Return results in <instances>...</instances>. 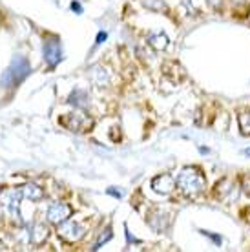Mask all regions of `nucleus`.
I'll use <instances>...</instances> for the list:
<instances>
[{
	"instance_id": "obj_1",
	"label": "nucleus",
	"mask_w": 250,
	"mask_h": 252,
	"mask_svg": "<svg viewBox=\"0 0 250 252\" xmlns=\"http://www.w3.org/2000/svg\"><path fill=\"white\" fill-rule=\"evenodd\" d=\"M175 185L179 187L183 194L188 197H195L207 189V177L203 176V172L195 166H187L179 172V176L175 179Z\"/></svg>"
},
{
	"instance_id": "obj_2",
	"label": "nucleus",
	"mask_w": 250,
	"mask_h": 252,
	"mask_svg": "<svg viewBox=\"0 0 250 252\" xmlns=\"http://www.w3.org/2000/svg\"><path fill=\"white\" fill-rule=\"evenodd\" d=\"M30 73H31V66L28 63V59L22 57V55H17L11 61V64L7 66L6 71H4V75H2V86L4 88H15Z\"/></svg>"
},
{
	"instance_id": "obj_3",
	"label": "nucleus",
	"mask_w": 250,
	"mask_h": 252,
	"mask_svg": "<svg viewBox=\"0 0 250 252\" xmlns=\"http://www.w3.org/2000/svg\"><path fill=\"white\" fill-rule=\"evenodd\" d=\"M61 125L71 132H86L94 126V119L84 112H73V114L64 115L61 119Z\"/></svg>"
},
{
	"instance_id": "obj_4",
	"label": "nucleus",
	"mask_w": 250,
	"mask_h": 252,
	"mask_svg": "<svg viewBox=\"0 0 250 252\" xmlns=\"http://www.w3.org/2000/svg\"><path fill=\"white\" fill-rule=\"evenodd\" d=\"M84 234H86V227L79 223V221H71V220H66L64 223L59 225V238H62L64 241H68V243H77V241H81L84 238Z\"/></svg>"
},
{
	"instance_id": "obj_5",
	"label": "nucleus",
	"mask_w": 250,
	"mask_h": 252,
	"mask_svg": "<svg viewBox=\"0 0 250 252\" xmlns=\"http://www.w3.org/2000/svg\"><path fill=\"white\" fill-rule=\"evenodd\" d=\"M22 199H24V195H22V190L20 189H6L0 192V201H2V205L11 212V216L19 221V223H22L20 214H19V207Z\"/></svg>"
},
{
	"instance_id": "obj_6",
	"label": "nucleus",
	"mask_w": 250,
	"mask_h": 252,
	"mask_svg": "<svg viewBox=\"0 0 250 252\" xmlns=\"http://www.w3.org/2000/svg\"><path fill=\"white\" fill-rule=\"evenodd\" d=\"M71 214H73V208L69 207L68 203H62V201L51 203L50 207H48V210H46L48 221L53 223V225H57V227H59L61 223H64L66 220H69Z\"/></svg>"
},
{
	"instance_id": "obj_7",
	"label": "nucleus",
	"mask_w": 250,
	"mask_h": 252,
	"mask_svg": "<svg viewBox=\"0 0 250 252\" xmlns=\"http://www.w3.org/2000/svg\"><path fill=\"white\" fill-rule=\"evenodd\" d=\"M44 61L50 68H55L57 64L62 61V50H61V42L57 38L44 40Z\"/></svg>"
},
{
	"instance_id": "obj_8",
	"label": "nucleus",
	"mask_w": 250,
	"mask_h": 252,
	"mask_svg": "<svg viewBox=\"0 0 250 252\" xmlns=\"http://www.w3.org/2000/svg\"><path fill=\"white\" fill-rule=\"evenodd\" d=\"M152 189L156 190L157 194L166 195L175 189V179L172 176H168V174L157 176V177H154V181H152Z\"/></svg>"
},
{
	"instance_id": "obj_9",
	"label": "nucleus",
	"mask_w": 250,
	"mask_h": 252,
	"mask_svg": "<svg viewBox=\"0 0 250 252\" xmlns=\"http://www.w3.org/2000/svg\"><path fill=\"white\" fill-rule=\"evenodd\" d=\"M48 227L42 225V223H35L30 228V240H31L33 245H42L44 241L48 240Z\"/></svg>"
},
{
	"instance_id": "obj_10",
	"label": "nucleus",
	"mask_w": 250,
	"mask_h": 252,
	"mask_svg": "<svg viewBox=\"0 0 250 252\" xmlns=\"http://www.w3.org/2000/svg\"><path fill=\"white\" fill-rule=\"evenodd\" d=\"M90 79L97 84V86H108L110 84V71L102 66H94L92 68V73H90Z\"/></svg>"
},
{
	"instance_id": "obj_11",
	"label": "nucleus",
	"mask_w": 250,
	"mask_h": 252,
	"mask_svg": "<svg viewBox=\"0 0 250 252\" xmlns=\"http://www.w3.org/2000/svg\"><path fill=\"white\" fill-rule=\"evenodd\" d=\"M22 190V195H24V199H30V201H38V199H42V189L35 183H26L24 187H20Z\"/></svg>"
},
{
	"instance_id": "obj_12",
	"label": "nucleus",
	"mask_w": 250,
	"mask_h": 252,
	"mask_svg": "<svg viewBox=\"0 0 250 252\" xmlns=\"http://www.w3.org/2000/svg\"><path fill=\"white\" fill-rule=\"evenodd\" d=\"M148 44L157 51H163L168 48V37L163 32H156L148 35Z\"/></svg>"
},
{
	"instance_id": "obj_13",
	"label": "nucleus",
	"mask_w": 250,
	"mask_h": 252,
	"mask_svg": "<svg viewBox=\"0 0 250 252\" xmlns=\"http://www.w3.org/2000/svg\"><path fill=\"white\" fill-rule=\"evenodd\" d=\"M69 104H73L77 110H84L88 106V94L84 90H75L69 95Z\"/></svg>"
},
{
	"instance_id": "obj_14",
	"label": "nucleus",
	"mask_w": 250,
	"mask_h": 252,
	"mask_svg": "<svg viewBox=\"0 0 250 252\" xmlns=\"http://www.w3.org/2000/svg\"><path fill=\"white\" fill-rule=\"evenodd\" d=\"M139 2L150 11H166V4L163 0H139Z\"/></svg>"
},
{
	"instance_id": "obj_15",
	"label": "nucleus",
	"mask_w": 250,
	"mask_h": 252,
	"mask_svg": "<svg viewBox=\"0 0 250 252\" xmlns=\"http://www.w3.org/2000/svg\"><path fill=\"white\" fill-rule=\"evenodd\" d=\"M238 121H239L241 133H243V135H249V133H250V114H249V112H243V114L238 117Z\"/></svg>"
},
{
	"instance_id": "obj_16",
	"label": "nucleus",
	"mask_w": 250,
	"mask_h": 252,
	"mask_svg": "<svg viewBox=\"0 0 250 252\" xmlns=\"http://www.w3.org/2000/svg\"><path fill=\"white\" fill-rule=\"evenodd\" d=\"M110 238H112V228L108 227L106 230H104V232H102V234L99 236V240H97V243H95L94 251H99L100 247H102V243H106V241L110 240Z\"/></svg>"
},
{
	"instance_id": "obj_17",
	"label": "nucleus",
	"mask_w": 250,
	"mask_h": 252,
	"mask_svg": "<svg viewBox=\"0 0 250 252\" xmlns=\"http://www.w3.org/2000/svg\"><path fill=\"white\" fill-rule=\"evenodd\" d=\"M241 189H243V192L247 195H250V176H247L245 177V181H243V187H241Z\"/></svg>"
},
{
	"instance_id": "obj_18",
	"label": "nucleus",
	"mask_w": 250,
	"mask_h": 252,
	"mask_svg": "<svg viewBox=\"0 0 250 252\" xmlns=\"http://www.w3.org/2000/svg\"><path fill=\"white\" fill-rule=\"evenodd\" d=\"M106 37H108V33H106V32H99V35H97V42H95V44H97V46L102 44V42L106 40Z\"/></svg>"
},
{
	"instance_id": "obj_19",
	"label": "nucleus",
	"mask_w": 250,
	"mask_h": 252,
	"mask_svg": "<svg viewBox=\"0 0 250 252\" xmlns=\"http://www.w3.org/2000/svg\"><path fill=\"white\" fill-rule=\"evenodd\" d=\"M71 9H73L77 15H81V13H82V6L79 4V2H71Z\"/></svg>"
},
{
	"instance_id": "obj_20",
	"label": "nucleus",
	"mask_w": 250,
	"mask_h": 252,
	"mask_svg": "<svg viewBox=\"0 0 250 252\" xmlns=\"http://www.w3.org/2000/svg\"><path fill=\"white\" fill-rule=\"evenodd\" d=\"M108 194L113 195V197H123V192H121V190H115L113 187L112 189H108Z\"/></svg>"
},
{
	"instance_id": "obj_21",
	"label": "nucleus",
	"mask_w": 250,
	"mask_h": 252,
	"mask_svg": "<svg viewBox=\"0 0 250 252\" xmlns=\"http://www.w3.org/2000/svg\"><path fill=\"white\" fill-rule=\"evenodd\" d=\"M201 232L205 234V236H208V238H212V240L216 241V243H221V238H219V236H214V234H210V232H205V230H201Z\"/></svg>"
},
{
	"instance_id": "obj_22",
	"label": "nucleus",
	"mask_w": 250,
	"mask_h": 252,
	"mask_svg": "<svg viewBox=\"0 0 250 252\" xmlns=\"http://www.w3.org/2000/svg\"><path fill=\"white\" fill-rule=\"evenodd\" d=\"M208 2H210V4H212L214 7H219V4H221L223 0H208Z\"/></svg>"
}]
</instances>
